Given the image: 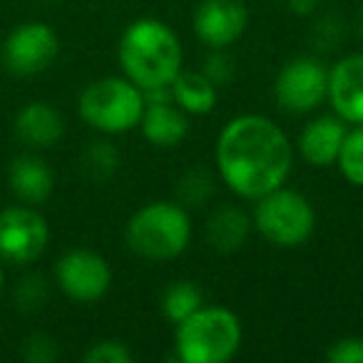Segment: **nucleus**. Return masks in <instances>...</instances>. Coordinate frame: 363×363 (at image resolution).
Returning a JSON list of instances; mask_svg holds the SVG:
<instances>
[{"mask_svg": "<svg viewBox=\"0 0 363 363\" xmlns=\"http://www.w3.org/2000/svg\"><path fill=\"white\" fill-rule=\"evenodd\" d=\"M120 167V150L110 140H95L82 152V172L92 179H110Z\"/></svg>", "mask_w": 363, "mask_h": 363, "instance_id": "obj_21", "label": "nucleus"}, {"mask_svg": "<svg viewBox=\"0 0 363 363\" xmlns=\"http://www.w3.org/2000/svg\"><path fill=\"white\" fill-rule=\"evenodd\" d=\"M326 100L346 125H363V52H348L328 67Z\"/></svg>", "mask_w": 363, "mask_h": 363, "instance_id": "obj_12", "label": "nucleus"}, {"mask_svg": "<svg viewBox=\"0 0 363 363\" xmlns=\"http://www.w3.org/2000/svg\"><path fill=\"white\" fill-rule=\"evenodd\" d=\"M16 135L23 145L48 150L65 135V120L48 102H30L16 117Z\"/></svg>", "mask_w": 363, "mask_h": 363, "instance_id": "obj_15", "label": "nucleus"}, {"mask_svg": "<svg viewBox=\"0 0 363 363\" xmlns=\"http://www.w3.org/2000/svg\"><path fill=\"white\" fill-rule=\"evenodd\" d=\"M11 189L28 204H40L52 194L55 174L40 157L23 155L11 164Z\"/></svg>", "mask_w": 363, "mask_h": 363, "instance_id": "obj_17", "label": "nucleus"}, {"mask_svg": "<svg viewBox=\"0 0 363 363\" xmlns=\"http://www.w3.org/2000/svg\"><path fill=\"white\" fill-rule=\"evenodd\" d=\"M356 30H358V38L363 40V6H361V11H358V16H356Z\"/></svg>", "mask_w": 363, "mask_h": 363, "instance_id": "obj_29", "label": "nucleus"}, {"mask_svg": "<svg viewBox=\"0 0 363 363\" xmlns=\"http://www.w3.org/2000/svg\"><path fill=\"white\" fill-rule=\"evenodd\" d=\"M348 132V125L338 115H318L298 135V155L316 169L333 167L341 152L343 137Z\"/></svg>", "mask_w": 363, "mask_h": 363, "instance_id": "obj_13", "label": "nucleus"}, {"mask_svg": "<svg viewBox=\"0 0 363 363\" xmlns=\"http://www.w3.org/2000/svg\"><path fill=\"white\" fill-rule=\"evenodd\" d=\"M214 162L224 184L237 197L254 202L286 184L294 164V145L269 117L237 115L219 132Z\"/></svg>", "mask_w": 363, "mask_h": 363, "instance_id": "obj_1", "label": "nucleus"}, {"mask_svg": "<svg viewBox=\"0 0 363 363\" xmlns=\"http://www.w3.org/2000/svg\"><path fill=\"white\" fill-rule=\"evenodd\" d=\"M252 224L274 247L296 249L311 239L316 229V212L301 192L281 184L254 199Z\"/></svg>", "mask_w": 363, "mask_h": 363, "instance_id": "obj_6", "label": "nucleus"}, {"mask_svg": "<svg viewBox=\"0 0 363 363\" xmlns=\"http://www.w3.org/2000/svg\"><path fill=\"white\" fill-rule=\"evenodd\" d=\"M60 348H57V341L48 333H33L26 341V348H23V356L30 363H50L57 358Z\"/></svg>", "mask_w": 363, "mask_h": 363, "instance_id": "obj_26", "label": "nucleus"}, {"mask_svg": "<svg viewBox=\"0 0 363 363\" xmlns=\"http://www.w3.org/2000/svg\"><path fill=\"white\" fill-rule=\"evenodd\" d=\"M145 92L132 80L100 77L80 92V117L102 135H122L140 125L145 112Z\"/></svg>", "mask_w": 363, "mask_h": 363, "instance_id": "obj_5", "label": "nucleus"}, {"mask_svg": "<svg viewBox=\"0 0 363 363\" xmlns=\"http://www.w3.org/2000/svg\"><path fill=\"white\" fill-rule=\"evenodd\" d=\"M48 301V284L43 277H38V274H30V277H26L21 284L16 286V303L21 311H38V308H43V303Z\"/></svg>", "mask_w": 363, "mask_h": 363, "instance_id": "obj_24", "label": "nucleus"}, {"mask_svg": "<svg viewBox=\"0 0 363 363\" xmlns=\"http://www.w3.org/2000/svg\"><path fill=\"white\" fill-rule=\"evenodd\" d=\"M343 35V23L336 16H326L316 23V30H313V43H316L321 50H333V48L341 43Z\"/></svg>", "mask_w": 363, "mask_h": 363, "instance_id": "obj_28", "label": "nucleus"}, {"mask_svg": "<svg viewBox=\"0 0 363 363\" xmlns=\"http://www.w3.org/2000/svg\"><path fill=\"white\" fill-rule=\"evenodd\" d=\"M333 167H338V172L348 184L363 187V125H353V130L346 132Z\"/></svg>", "mask_w": 363, "mask_h": 363, "instance_id": "obj_20", "label": "nucleus"}, {"mask_svg": "<svg viewBox=\"0 0 363 363\" xmlns=\"http://www.w3.org/2000/svg\"><path fill=\"white\" fill-rule=\"evenodd\" d=\"M117 60L127 80L147 92L172 85V80L182 70L184 52L177 33L164 21L137 18L122 33Z\"/></svg>", "mask_w": 363, "mask_h": 363, "instance_id": "obj_2", "label": "nucleus"}, {"mask_svg": "<svg viewBox=\"0 0 363 363\" xmlns=\"http://www.w3.org/2000/svg\"><path fill=\"white\" fill-rule=\"evenodd\" d=\"M214 194V177L207 169H189L182 174L177 184V202L182 207H202Z\"/></svg>", "mask_w": 363, "mask_h": 363, "instance_id": "obj_22", "label": "nucleus"}, {"mask_svg": "<svg viewBox=\"0 0 363 363\" xmlns=\"http://www.w3.org/2000/svg\"><path fill=\"white\" fill-rule=\"evenodd\" d=\"M82 358H85V363H132L135 361V353H132V348L125 341L105 338V341L92 343Z\"/></svg>", "mask_w": 363, "mask_h": 363, "instance_id": "obj_23", "label": "nucleus"}, {"mask_svg": "<svg viewBox=\"0 0 363 363\" xmlns=\"http://www.w3.org/2000/svg\"><path fill=\"white\" fill-rule=\"evenodd\" d=\"M169 92L174 105H179L187 115H209L219 100V87L202 70H184V67L172 80Z\"/></svg>", "mask_w": 363, "mask_h": 363, "instance_id": "obj_18", "label": "nucleus"}, {"mask_svg": "<svg viewBox=\"0 0 363 363\" xmlns=\"http://www.w3.org/2000/svg\"><path fill=\"white\" fill-rule=\"evenodd\" d=\"M3 279L6 277H3V269H0V289H3Z\"/></svg>", "mask_w": 363, "mask_h": 363, "instance_id": "obj_30", "label": "nucleus"}, {"mask_svg": "<svg viewBox=\"0 0 363 363\" xmlns=\"http://www.w3.org/2000/svg\"><path fill=\"white\" fill-rule=\"evenodd\" d=\"M313 3H321V0H313Z\"/></svg>", "mask_w": 363, "mask_h": 363, "instance_id": "obj_32", "label": "nucleus"}, {"mask_svg": "<svg viewBox=\"0 0 363 363\" xmlns=\"http://www.w3.org/2000/svg\"><path fill=\"white\" fill-rule=\"evenodd\" d=\"M48 3H60V0H48Z\"/></svg>", "mask_w": 363, "mask_h": 363, "instance_id": "obj_31", "label": "nucleus"}, {"mask_svg": "<svg viewBox=\"0 0 363 363\" xmlns=\"http://www.w3.org/2000/svg\"><path fill=\"white\" fill-rule=\"evenodd\" d=\"M202 306H204L202 289H199L194 281H187V279L172 281L169 286L162 291V298H160L162 316L172 323L184 321V318L192 316V313Z\"/></svg>", "mask_w": 363, "mask_h": 363, "instance_id": "obj_19", "label": "nucleus"}, {"mask_svg": "<svg viewBox=\"0 0 363 363\" xmlns=\"http://www.w3.org/2000/svg\"><path fill=\"white\" fill-rule=\"evenodd\" d=\"M50 229L38 209L8 207L0 212V259L8 264H30L45 252Z\"/></svg>", "mask_w": 363, "mask_h": 363, "instance_id": "obj_9", "label": "nucleus"}, {"mask_svg": "<svg viewBox=\"0 0 363 363\" xmlns=\"http://www.w3.org/2000/svg\"><path fill=\"white\" fill-rule=\"evenodd\" d=\"M202 72L217 87L229 85L234 80V60L224 50H209V55L202 62Z\"/></svg>", "mask_w": 363, "mask_h": 363, "instance_id": "obj_25", "label": "nucleus"}, {"mask_svg": "<svg viewBox=\"0 0 363 363\" xmlns=\"http://www.w3.org/2000/svg\"><path fill=\"white\" fill-rule=\"evenodd\" d=\"M130 252L147 262H169L187 252L192 242V217L179 202H150L130 217L125 227Z\"/></svg>", "mask_w": 363, "mask_h": 363, "instance_id": "obj_3", "label": "nucleus"}, {"mask_svg": "<svg viewBox=\"0 0 363 363\" xmlns=\"http://www.w3.org/2000/svg\"><path fill=\"white\" fill-rule=\"evenodd\" d=\"M140 132L155 147H177L189 135V115L174 100L147 102L140 120Z\"/></svg>", "mask_w": 363, "mask_h": 363, "instance_id": "obj_14", "label": "nucleus"}, {"mask_svg": "<svg viewBox=\"0 0 363 363\" xmlns=\"http://www.w3.org/2000/svg\"><path fill=\"white\" fill-rule=\"evenodd\" d=\"M60 52L55 30L45 23H23L3 43V65L13 75L30 77L48 70Z\"/></svg>", "mask_w": 363, "mask_h": 363, "instance_id": "obj_10", "label": "nucleus"}, {"mask_svg": "<svg viewBox=\"0 0 363 363\" xmlns=\"http://www.w3.org/2000/svg\"><path fill=\"white\" fill-rule=\"evenodd\" d=\"M242 338V321L224 306H202L174 323V351L182 363H227L239 353Z\"/></svg>", "mask_w": 363, "mask_h": 363, "instance_id": "obj_4", "label": "nucleus"}, {"mask_svg": "<svg viewBox=\"0 0 363 363\" xmlns=\"http://www.w3.org/2000/svg\"><path fill=\"white\" fill-rule=\"evenodd\" d=\"M55 281L72 301L92 303L110 291L112 269L102 254L92 249H72L55 264Z\"/></svg>", "mask_w": 363, "mask_h": 363, "instance_id": "obj_8", "label": "nucleus"}, {"mask_svg": "<svg viewBox=\"0 0 363 363\" xmlns=\"http://www.w3.org/2000/svg\"><path fill=\"white\" fill-rule=\"evenodd\" d=\"M328 363H363V336L338 338L326 351Z\"/></svg>", "mask_w": 363, "mask_h": 363, "instance_id": "obj_27", "label": "nucleus"}, {"mask_svg": "<svg viewBox=\"0 0 363 363\" xmlns=\"http://www.w3.org/2000/svg\"><path fill=\"white\" fill-rule=\"evenodd\" d=\"M252 214H247L237 204H222L207 219V242L214 252L234 254L247 244L252 232Z\"/></svg>", "mask_w": 363, "mask_h": 363, "instance_id": "obj_16", "label": "nucleus"}, {"mask_svg": "<svg viewBox=\"0 0 363 363\" xmlns=\"http://www.w3.org/2000/svg\"><path fill=\"white\" fill-rule=\"evenodd\" d=\"M328 97V67L313 55L284 62L274 80V100L289 115H308Z\"/></svg>", "mask_w": 363, "mask_h": 363, "instance_id": "obj_7", "label": "nucleus"}, {"mask_svg": "<svg viewBox=\"0 0 363 363\" xmlns=\"http://www.w3.org/2000/svg\"><path fill=\"white\" fill-rule=\"evenodd\" d=\"M192 28L209 50H227L247 33L249 8L244 0H199Z\"/></svg>", "mask_w": 363, "mask_h": 363, "instance_id": "obj_11", "label": "nucleus"}]
</instances>
